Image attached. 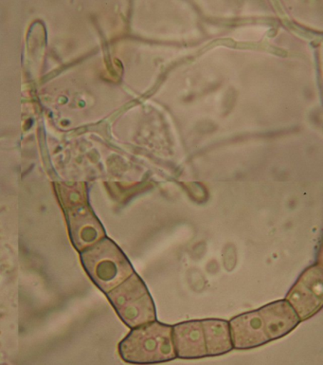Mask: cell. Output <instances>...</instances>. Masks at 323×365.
I'll return each mask as SVG.
<instances>
[{"instance_id":"5","label":"cell","mask_w":323,"mask_h":365,"mask_svg":"<svg viewBox=\"0 0 323 365\" xmlns=\"http://www.w3.org/2000/svg\"><path fill=\"white\" fill-rule=\"evenodd\" d=\"M285 300L295 310L301 321L308 320L322 309L323 304L322 267H310L301 275Z\"/></svg>"},{"instance_id":"1","label":"cell","mask_w":323,"mask_h":365,"mask_svg":"<svg viewBox=\"0 0 323 365\" xmlns=\"http://www.w3.org/2000/svg\"><path fill=\"white\" fill-rule=\"evenodd\" d=\"M57 195L68 222L72 244L80 252L106 237L102 224L89 206L83 184H58Z\"/></svg>"},{"instance_id":"9","label":"cell","mask_w":323,"mask_h":365,"mask_svg":"<svg viewBox=\"0 0 323 365\" xmlns=\"http://www.w3.org/2000/svg\"><path fill=\"white\" fill-rule=\"evenodd\" d=\"M207 357H215L232 351L233 344L229 322L207 319L201 321Z\"/></svg>"},{"instance_id":"3","label":"cell","mask_w":323,"mask_h":365,"mask_svg":"<svg viewBox=\"0 0 323 365\" xmlns=\"http://www.w3.org/2000/svg\"><path fill=\"white\" fill-rule=\"evenodd\" d=\"M86 274L102 292L108 293L134 274L122 250L108 237L81 252Z\"/></svg>"},{"instance_id":"2","label":"cell","mask_w":323,"mask_h":365,"mask_svg":"<svg viewBox=\"0 0 323 365\" xmlns=\"http://www.w3.org/2000/svg\"><path fill=\"white\" fill-rule=\"evenodd\" d=\"M123 360L128 364H150L175 360L172 327L157 320L132 329L119 346Z\"/></svg>"},{"instance_id":"6","label":"cell","mask_w":323,"mask_h":365,"mask_svg":"<svg viewBox=\"0 0 323 365\" xmlns=\"http://www.w3.org/2000/svg\"><path fill=\"white\" fill-rule=\"evenodd\" d=\"M229 323L233 349H252L270 341L260 309L239 315Z\"/></svg>"},{"instance_id":"4","label":"cell","mask_w":323,"mask_h":365,"mask_svg":"<svg viewBox=\"0 0 323 365\" xmlns=\"http://www.w3.org/2000/svg\"><path fill=\"white\" fill-rule=\"evenodd\" d=\"M106 294L118 315L130 329L157 320L151 295L135 272Z\"/></svg>"},{"instance_id":"8","label":"cell","mask_w":323,"mask_h":365,"mask_svg":"<svg viewBox=\"0 0 323 365\" xmlns=\"http://www.w3.org/2000/svg\"><path fill=\"white\" fill-rule=\"evenodd\" d=\"M260 312L264 318L265 330L270 341L284 337L301 322L287 300L268 304L260 309Z\"/></svg>"},{"instance_id":"7","label":"cell","mask_w":323,"mask_h":365,"mask_svg":"<svg viewBox=\"0 0 323 365\" xmlns=\"http://www.w3.org/2000/svg\"><path fill=\"white\" fill-rule=\"evenodd\" d=\"M175 355L180 359L207 357L201 321L185 322L172 327Z\"/></svg>"}]
</instances>
